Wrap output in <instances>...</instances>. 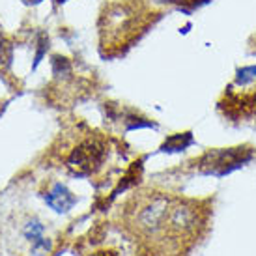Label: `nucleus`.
I'll list each match as a JSON object with an SVG mask.
<instances>
[{
  "label": "nucleus",
  "instance_id": "obj_9",
  "mask_svg": "<svg viewBox=\"0 0 256 256\" xmlns=\"http://www.w3.org/2000/svg\"><path fill=\"white\" fill-rule=\"evenodd\" d=\"M24 4H38V2H42V0H22Z\"/></svg>",
  "mask_w": 256,
  "mask_h": 256
},
{
  "label": "nucleus",
  "instance_id": "obj_3",
  "mask_svg": "<svg viewBox=\"0 0 256 256\" xmlns=\"http://www.w3.org/2000/svg\"><path fill=\"white\" fill-rule=\"evenodd\" d=\"M250 159L249 148H230V150H219V152H212L204 156L200 161V168L206 174H215V176H222L230 172L232 168H238L240 164L247 163Z\"/></svg>",
  "mask_w": 256,
  "mask_h": 256
},
{
  "label": "nucleus",
  "instance_id": "obj_1",
  "mask_svg": "<svg viewBox=\"0 0 256 256\" xmlns=\"http://www.w3.org/2000/svg\"><path fill=\"white\" fill-rule=\"evenodd\" d=\"M208 210L198 200L144 191L128 202V228L159 256H176L191 247L208 222Z\"/></svg>",
  "mask_w": 256,
  "mask_h": 256
},
{
  "label": "nucleus",
  "instance_id": "obj_7",
  "mask_svg": "<svg viewBox=\"0 0 256 256\" xmlns=\"http://www.w3.org/2000/svg\"><path fill=\"white\" fill-rule=\"evenodd\" d=\"M166 4H172V6L184 8V10H194V8H200L202 4H206L208 0H163Z\"/></svg>",
  "mask_w": 256,
  "mask_h": 256
},
{
  "label": "nucleus",
  "instance_id": "obj_2",
  "mask_svg": "<svg viewBox=\"0 0 256 256\" xmlns=\"http://www.w3.org/2000/svg\"><path fill=\"white\" fill-rule=\"evenodd\" d=\"M107 142L100 135L80 140L68 157V168L75 176H92L100 170L107 159Z\"/></svg>",
  "mask_w": 256,
  "mask_h": 256
},
{
  "label": "nucleus",
  "instance_id": "obj_6",
  "mask_svg": "<svg viewBox=\"0 0 256 256\" xmlns=\"http://www.w3.org/2000/svg\"><path fill=\"white\" fill-rule=\"evenodd\" d=\"M12 58H14V47L8 42H0V64L8 68L12 64Z\"/></svg>",
  "mask_w": 256,
  "mask_h": 256
},
{
  "label": "nucleus",
  "instance_id": "obj_5",
  "mask_svg": "<svg viewBox=\"0 0 256 256\" xmlns=\"http://www.w3.org/2000/svg\"><path fill=\"white\" fill-rule=\"evenodd\" d=\"M192 142V136H191V133H180V135H172L166 142L163 144V152H178V150H184V148H187L189 144Z\"/></svg>",
  "mask_w": 256,
  "mask_h": 256
},
{
  "label": "nucleus",
  "instance_id": "obj_8",
  "mask_svg": "<svg viewBox=\"0 0 256 256\" xmlns=\"http://www.w3.org/2000/svg\"><path fill=\"white\" fill-rule=\"evenodd\" d=\"M90 256H118V254L114 250H98V252H94Z\"/></svg>",
  "mask_w": 256,
  "mask_h": 256
},
{
  "label": "nucleus",
  "instance_id": "obj_4",
  "mask_svg": "<svg viewBox=\"0 0 256 256\" xmlns=\"http://www.w3.org/2000/svg\"><path fill=\"white\" fill-rule=\"evenodd\" d=\"M45 200H47V204H49L52 210H56L60 214L72 210V208L75 206V202H77V198L73 196V192L68 191V187L60 184L54 185L49 194H45Z\"/></svg>",
  "mask_w": 256,
  "mask_h": 256
}]
</instances>
